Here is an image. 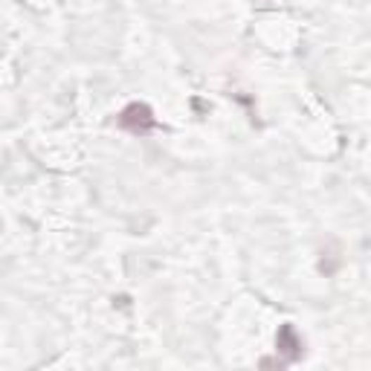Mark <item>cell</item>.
Here are the masks:
<instances>
[{
    "instance_id": "6da1fadb",
    "label": "cell",
    "mask_w": 371,
    "mask_h": 371,
    "mask_svg": "<svg viewBox=\"0 0 371 371\" xmlns=\"http://www.w3.org/2000/svg\"><path fill=\"white\" fill-rule=\"evenodd\" d=\"M122 125L131 128V131H145L148 125H151V111L142 108V105H131L125 113H122Z\"/></svg>"
}]
</instances>
